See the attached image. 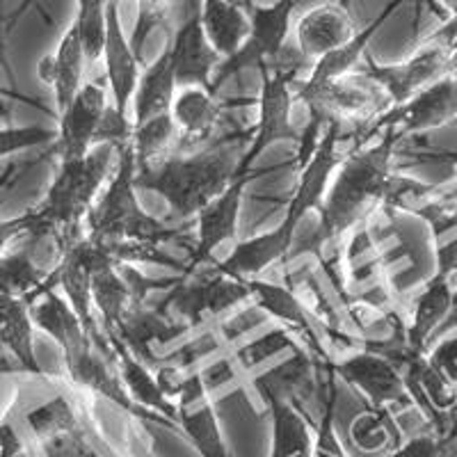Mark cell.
Segmentation results:
<instances>
[{
  "label": "cell",
  "mask_w": 457,
  "mask_h": 457,
  "mask_svg": "<svg viewBox=\"0 0 457 457\" xmlns=\"http://www.w3.org/2000/svg\"><path fill=\"white\" fill-rule=\"evenodd\" d=\"M293 10L295 0H275L272 5H254L250 12V35L231 57L222 60L213 76V92H218L228 79L245 69H261L275 62L291 42Z\"/></svg>",
  "instance_id": "cell-10"
},
{
  "label": "cell",
  "mask_w": 457,
  "mask_h": 457,
  "mask_svg": "<svg viewBox=\"0 0 457 457\" xmlns=\"http://www.w3.org/2000/svg\"><path fill=\"white\" fill-rule=\"evenodd\" d=\"M23 453H26L23 439L14 423H0V457H21Z\"/></svg>",
  "instance_id": "cell-40"
},
{
  "label": "cell",
  "mask_w": 457,
  "mask_h": 457,
  "mask_svg": "<svg viewBox=\"0 0 457 457\" xmlns=\"http://www.w3.org/2000/svg\"><path fill=\"white\" fill-rule=\"evenodd\" d=\"M114 161L117 146L99 142L89 149L87 156L60 162L46 197L28 213L32 234L55 236L62 247L76 238L80 222H85L104 186L112 177L110 171Z\"/></svg>",
  "instance_id": "cell-5"
},
{
  "label": "cell",
  "mask_w": 457,
  "mask_h": 457,
  "mask_svg": "<svg viewBox=\"0 0 457 457\" xmlns=\"http://www.w3.org/2000/svg\"><path fill=\"white\" fill-rule=\"evenodd\" d=\"M341 133V124H329L325 129L313 154L302 167L295 193L286 206L284 222L272 231H265V234L236 245L231 254L215 265L220 272L234 277V279H252V277H261L263 272L270 270L272 265L291 256L293 245L297 240V227L312 208H320L334 170L341 162L343 156L338 154Z\"/></svg>",
  "instance_id": "cell-3"
},
{
  "label": "cell",
  "mask_w": 457,
  "mask_h": 457,
  "mask_svg": "<svg viewBox=\"0 0 457 457\" xmlns=\"http://www.w3.org/2000/svg\"><path fill=\"white\" fill-rule=\"evenodd\" d=\"M451 121H457V69L414 94L405 104L386 110L370 126L369 136H379L382 129H395L403 137L419 136L426 130L442 129Z\"/></svg>",
  "instance_id": "cell-13"
},
{
  "label": "cell",
  "mask_w": 457,
  "mask_h": 457,
  "mask_svg": "<svg viewBox=\"0 0 457 457\" xmlns=\"http://www.w3.org/2000/svg\"><path fill=\"white\" fill-rule=\"evenodd\" d=\"M73 26L83 42L87 64H96L104 57L105 28H108V0H79Z\"/></svg>",
  "instance_id": "cell-35"
},
{
  "label": "cell",
  "mask_w": 457,
  "mask_h": 457,
  "mask_svg": "<svg viewBox=\"0 0 457 457\" xmlns=\"http://www.w3.org/2000/svg\"><path fill=\"white\" fill-rule=\"evenodd\" d=\"M455 309H457V295H455Z\"/></svg>",
  "instance_id": "cell-45"
},
{
  "label": "cell",
  "mask_w": 457,
  "mask_h": 457,
  "mask_svg": "<svg viewBox=\"0 0 457 457\" xmlns=\"http://www.w3.org/2000/svg\"><path fill=\"white\" fill-rule=\"evenodd\" d=\"M364 62L361 71L385 89L391 108L405 104L414 94L457 69V23L448 19L446 26L436 35H432L430 42L423 44L414 55L407 57L405 62L378 64L373 62L369 53H366Z\"/></svg>",
  "instance_id": "cell-8"
},
{
  "label": "cell",
  "mask_w": 457,
  "mask_h": 457,
  "mask_svg": "<svg viewBox=\"0 0 457 457\" xmlns=\"http://www.w3.org/2000/svg\"><path fill=\"white\" fill-rule=\"evenodd\" d=\"M444 5H446V10L451 12V19L457 23V0H442Z\"/></svg>",
  "instance_id": "cell-42"
},
{
  "label": "cell",
  "mask_w": 457,
  "mask_h": 457,
  "mask_svg": "<svg viewBox=\"0 0 457 457\" xmlns=\"http://www.w3.org/2000/svg\"><path fill=\"white\" fill-rule=\"evenodd\" d=\"M457 284L446 272L435 270V275L416 293L410 309L405 312V345L414 353H428L430 338L444 320L455 312Z\"/></svg>",
  "instance_id": "cell-17"
},
{
  "label": "cell",
  "mask_w": 457,
  "mask_h": 457,
  "mask_svg": "<svg viewBox=\"0 0 457 457\" xmlns=\"http://www.w3.org/2000/svg\"><path fill=\"white\" fill-rule=\"evenodd\" d=\"M250 286V295L256 307L265 316L275 318L291 334L304 338V348L320 361L322 366H329L337 357V345H334V334L316 313L312 312L304 297L297 295L293 288L275 281L252 277L245 279Z\"/></svg>",
  "instance_id": "cell-11"
},
{
  "label": "cell",
  "mask_w": 457,
  "mask_h": 457,
  "mask_svg": "<svg viewBox=\"0 0 457 457\" xmlns=\"http://www.w3.org/2000/svg\"><path fill=\"white\" fill-rule=\"evenodd\" d=\"M87 57H85L83 42L76 30V26H69L64 32L60 44H57L55 53L42 57L39 60V80L51 85L53 96H55V110L57 117L71 105V101L79 96V92L85 85V73H87Z\"/></svg>",
  "instance_id": "cell-23"
},
{
  "label": "cell",
  "mask_w": 457,
  "mask_h": 457,
  "mask_svg": "<svg viewBox=\"0 0 457 457\" xmlns=\"http://www.w3.org/2000/svg\"><path fill=\"white\" fill-rule=\"evenodd\" d=\"M426 357L432 369L457 389V337L444 338L435 348H428Z\"/></svg>",
  "instance_id": "cell-39"
},
{
  "label": "cell",
  "mask_w": 457,
  "mask_h": 457,
  "mask_svg": "<svg viewBox=\"0 0 457 457\" xmlns=\"http://www.w3.org/2000/svg\"><path fill=\"white\" fill-rule=\"evenodd\" d=\"M108 345L114 361H117V369H120L121 382H124L133 403L145 411H149L151 416H156L158 423L179 430L177 403L165 394V389H162L156 378V370L137 357H133L121 343H108Z\"/></svg>",
  "instance_id": "cell-25"
},
{
  "label": "cell",
  "mask_w": 457,
  "mask_h": 457,
  "mask_svg": "<svg viewBox=\"0 0 457 457\" xmlns=\"http://www.w3.org/2000/svg\"><path fill=\"white\" fill-rule=\"evenodd\" d=\"M199 7H202V0H187L181 26L170 32L167 51H170L171 64H174L179 87L197 85V87L213 92V76L222 57L208 42Z\"/></svg>",
  "instance_id": "cell-14"
},
{
  "label": "cell",
  "mask_w": 457,
  "mask_h": 457,
  "mask_svg": "<svg viewBox=\"0 0 457 457\" xmlns=\"http://www.w3.org/2000/svg\"><path fill=\"white\" fill-rule=\"evenodd\" d=\"M190 332L193 329L187 328L186 322L174 320L161 307H151L145 300H137L121 316L117 328L110 329L104 337L108 343H121L133 357L156 370L162 364V359L156 354V348L170 345V343Z\"/></svg>",
  "instance_id": "cell-15"
},
{
  "label": "cell",
  "mask_w": 457,
  "mask_h": 457,
  "mask_svg": "<svg viewBox=\"0 0 457 457\" xmlns=\"http://www.w3.org/2000/svg\"><path fill=\"white\" fill-rule=\"evenodd\" d=\"M7 373H26L21 366V361L10 353V350L0 343V375H7Z\"/></svg>",
  "instance_id": "cell-41"
},
{
  "label": "cell",
  "mask_w": 457,
  "mask_h": 457,
  "mask_svg": "<svg viewBox=\"0 0 457 457\" xmlns=\"http://www.w3.org/2000/svg\"><path fill=\"white\" fill-rule=\"evenodd\" d=\"M171 3H174V0H136L137 19L129 42L137 55H140L142 48H145L151 32L156 30V28L167 26V19H170V12H171Z\"/></svg>",
  "instance_id": "cell-36"
},
{
  "label": "cell",
  "mask_w": 457,
  "mask_h": 457,
  "mask_svg": "<svg viewBox=\"0 0 457 457\" xmlns=\"http://www.w3.org/2000/svg\"><path fill=\"white\" fill-rule=\"evenodd\" d=\"M30 300L0 291V343L21 361L26 375H44L35 354V322Z\"/></svg>",
  "instance_id": "cell-29"
},
{
  "label": "cell",
  "mask_w": 457,
  "mask_h": 457,
  "mask_svg": "<svg viewBox=\"0 0 457 457\" xmlns=\"http://www.w3.org/2000/svg\"><path fill=\"white\" fill-rule=\"evenodd\" d=\"M30 313L35 328L46 332L60 345L64 359H71L83 353L89 343L96 338L94 334L87 332V328L83 325L79 313L73 312L67 297L53 286H48L46 291L32 302Z\"/></svg>",
  "instance_id": "cell-26"
},
{
  "label": "cell",
  "mask_w": 457,
  "mask_h": 457,
  "mask_svg": "<svg viewBox=\"0 0 457 457\" xmlns=\"http://www.w3.org/2000/svg\"><path fill=\"white\" fill-rule=\"evenodd\" d=\"M354 35L357 30L345 3H322L309 7L293 26V44L312 64L334 48L348 44Z\"/></svg>",
  "instance_id": "cell-18"
},
{
  "label": "cell",
  "mask_w": 457,
  "mask_h": 457,
  "mask_svg": "<svg viewBox=\"0 0 457 457\" xmlns=\"http://www.w3.org/2000/svg\"><path fill=\"white\" fill-rule=\"evenodd\" d=\"M224 117V104L208 89L190 85L179 87L171 104V120L179 129V151H197L211 145V136L220 129Z\"/></svg>",
  "instance_id": "cell-22"
},
{
  "label": "cell",
  "mask_w": 457,
  "mask_h": 457,
  "mask_svg": "<svg viewBox=\"0 0 457 457\" xmlns=\"http://www.w3.org/2000/svg\"><path fill=\"white\" fill-rule=\"evenodd\" d=\"M202 26L222 60L234 55L250 35V12L238 0H202Z\"/></svg>",
  "instance_id": "cell-32"
},
{
  "label": "cell",
  "mask_w": 457,
  "mask_h": 457,
  "mask_svg": "<svg viewBox=\"0 0 457 457\" xmlns=\"http://www.w3.org/2000/svg\"><path fill=\"white\" fill-rule=\"evenodd\" d=\"M400 140L403 136L395 129H382L378 142L357 146L341 158L338 174L328 186L318 208L320 224L309 238L312 245L304 250L320 252L325 247H337L378 211H385L398 179L394 161Z\"/></svg>",
  "instance_id": "cell-1"
},
{
  "label": "cell",
  "mask_w": 457,
  "mask_h": 457,
  "mask_svg": "<svg viewBox=\"0 0 457 457\" xmlns=\"http://www.w3.org/2000/svg\"><path fill=\"white\" fill-rule=\"evenodd\" d=\"M105 79H108L110 94H112V108L121 120H129V105L136 94L140 80V55L133 51L129 37L120 21V5L108 0V28H105L104 46Z\"/></svg>",
  "instance_id": "cell-20"
},
{
  "label": "cell",
  "mask_w": 457,
  "mask_h": 457,
  "mask_svg": "<svg viewBox=\"0 0 457 457\" xmlns=\"http://www.w3.org/2000/svg\"><path fill=\"white\" fill-rule=\"evenodd\" d=\"M325 369L328 366H322L304 345H295L293 357L284 359L275 369L254 375L250 382L261 395H277L307 411V405L318 394L320 373H325Z\"/></svg>",
  "instance_id": "cell-21"
},
{
  "label": "cell",
  "mask_w": 457,
  "mask_h": 457,
  "mask_svg": "<svg viewBox=\"0 0 457 457\" xmlns=\"http://www.w3.org/2000/svg\"><path fill=\"white\" fill-rule=\"evenodd\" d=\"M108 105V94L101 85H83L71 105L57 117L60 129H57L55 149L60 154V161L87 156L89 149L96 145Z\"/></svg>",
  "instance_id": "cell-16"
},
{
  "label": "cell",
  "mask_w": 457,
  "mask_h": 457,
  "mask_svg": "<svg viewBox=\"0 0 457 457\" xmlns=\"http://www.w3.org/2000/svg\"><path fill=\"white\" fill-rule=\"evenodd\" d=\"M247 181L250 179H234V183L224 193H220L213 202L206 204L199 211L197 218H195V222H197V238H195L193 256H190L183 270L202 268L218 247L236 238L240 206H243V195Z\"/></svg>",
  "instance_id": "cell-19"
},
{
  "label": "cell",
  "mask_w": 457,
  "mask_h": 457,
  "mask_svg": "<svg viewBox=\"0 0 457 457\" xmlns=\"http://www.w3.org/2000/svg\"><path fill=\"white\" fill-rule=\"evenodd\" d=\"M179 129L170 114H162L145 124H133L130 146L136 154V170H149L179 151Z\"/></svg>",
  "instance_id": "cell-33"
},
{
  "label": "cell",
  "mask_w": 457,
  "mask_h": 457,
  "mask_svg": "<svg viewBox=\"0 0 457 457\" xmlns=\"http://www.w3.org/2000/svg\"><path fill=\"white\" fill-rule=\"evenodd\" d=\"M243 137L231 136L197 151H177L149 170H136V186L154 190L170 204L179 220H195L206 204L224 193L236 179Z\"/></svg>",
  "instance_id": "cell-4"
},
{
  "label": "cell",
  "mask_w": 457,
  "mask_h": 457,
  "mask_svg": "<svg viewBox=\"0 0 457 457\" xmlns=\"http://www.w3.org/2000/svg\"><path fill=\"white\" fill-rule=\"evenodd\" d=\"M312 69V62L307 57L297 51L293 42L284 48L275 62L263 64L261 71V92L256 105H259V121L252 133L250 146H245L243 156H240L236 179H250L252 167L259 161L268 146H272L279 140L300 142V133L293 126V104H295V94H293V83H297L300 73L304 69Z\"/></svg>",
  "instance_id": "cell-6"
},
{
  "label": "cell",
  "mask_w": 457,
  "mask_h": 457,
  "mask_svg": "<svg viewBox=\"0 0 457 457\" xmlns=\"http://www.w3.org/2000/svg\"><path fill=\"white\" fill-rule=\"evenodd\" d=\"M112 3H117V5H120V3H121V0H112Z\"/></svg>",
  "instance_id": "cell-44"
},
{
  "label": "cell",
  "mask_w": 457,
  "mask_h": 457,
  "mask_svg": "<svg viewBox=\"0 0 457 457\" xmlns=\"http://www.w3.org/2000/svg\"><path fill=\"white\" fill-rule=\"evenodd\" d=\"M329 369L345 385L353 386L369 403L370 410L391 411V407H414L398 364L364 341L354 345V353L334 357Z\"/></svg>",
  "instance_id": "cell-12"
},
{
  "label": "cell",
  "mask_w": 457,
  "mask_h": 457,
  "mask_svg": "<svg viewBox=\"0 0 457 457\" xmlns=\"http://www.w3.org/2000/svg\"><path fill=\"white\" fill-rule=\"evenodd\" d=\"M448 439L439 436L436 432H426L407 439L405 444L391 448L385 457H442Z\"/></svg>",
  "instance_id": "cell-38"
},
{
  "label": "cell",
  "mask_w": 457,
  "mask_h": 457,
  "mask_svg": "<svg viewBox=\"0 0 457 457\" xmlns=\"http://www.w3.org/2000/svg\"><path fill=\"white\" fill-rule=\"evenodd\" d=\"M26 238V245H16L12 250L5 247L0 254V291L35 302L48 288V281H51L57 263H46L37 254V247L48 236L28 231Z\"/></svg>",
  "instance_id": "cell-24"
},
{
  "label": "cell",
  "mask_w": 457,
  "mask_h": 457,
  "mask_svg": "<svg viewBox=\"0 0 457 457\" xmlns=\"http://www.w3.org/2000/svg\"><path fill=\"white\" fill-rule=\"evenodd\" d=\"M177 76H174V64H171L170 51L161 53L156 62L142 71L137 80L136 94H133V124H145L149 120H156L162 114L171 112V104L177 96Z\"/></svg>",
  "instance_id": "cell-30"
},
{
  "label": "cell",
  "mask_w": 457,
  "mask_h": 457,
  "mask_svg": "<svg viewBox=\"0 0 457 457\" xmlns=\"http://www.w3.org/2000/svg\"><path fill=\"white\" fill-rule=\"evenodd\" d=\"M416 218L430 227L432 240H442L457 231V181L446 186H435L430 197L414 208Z\"/></svg>",
  "instance_id": "cell-34"
},
{
  "label": "cell",
  "mask_w": 457,
  "mask_h": 457,
  "mask_svg": "<svg viewBox=\"0 0 457 457\" xmlns=\"http://www.w3.org/2000/svg\"><path fill=\"white\" fill-rule=\"evenodd\" d=\"M26 423L30 435L42 446H51V444H73V446L83 448L87 455L94 451L83 419H80L76 407L62 394H57L53 400L28 411Z\"/></svg>",
  "instance_id": "cell-28"
},
{
  "label": "cell",
  "mask_w": 457,
  "mask_h": 457,
  "mask_svg": "<svg viewBox=\"0 0 457 457\" xmlns=\"http://www.w3.org/2000/svg\"><path fill=\"white\" fill-rule=\"evenodd\" d=\"M295 101L309 108L313 124H357L361 140H369V130L391 108L389 96L364 71H353L341 79L320 85L297 83Z\"/></svg>",
  "instance_id": "cell-7"
},
{
  "label": "cell",
  "mask_w": 457,
  "mask_h": 457,
  "mask_svg": "<svg viewBox=\"0 0 457 457\" xmlns=\"http://www.w3.org/2000/svg\"><path fill=\"white\" fill-rule=\"evenodd\" d=\"M403 3H405V0H391L389 5L379 12L378 19H375L373 23H369L364 30H359L348 44H343L341 48H334L332 53H328V55H322L320 60H316V62L312 64V69H309L307 79L302 80V83L320 85V83H328V80L341 79V76L353 73L354 69H357V64L364 62L366 51H369V44L375 37V32L389 21V16L394 14Z\"/></svg>",
  "instance_id": "cell-31"
},
{
  "label": "cell",
  "mask_w": 457,
  "mask_h": 457,
  "mask_svg": "<svg viewBox=\"0 0 457 457\" xmlns=\"http://www.w3.org/2000/svg\"><path fill=\"white\" fill-rule=\"evenodd\" d=\"M245 300H252L247 281L224 275L213 265V270H183L181 279L171 286L170 295L158 307L174 320L197 329L211 320H218Z\"/></svg>",
  "instance_id": "cell-9"
},
{
  "label": "cell",
  "mask_w": 457,
  "mask_h": 457,
  "mask_svg": "<svg viewBox=\"0 0 457 457\" xmlns=\"http://www.w3.org/2000/svg\"><path fill=\"white\" fill-rule=\"evenodd\" d=\"M136 190V154L129 142L117 146L112 177L85 218V236L108 245L121 265L158 263L177 268V261L162 254L161 245L177 240L183 228L145 213Z\"/></svg>",
  "instance_id": "cell-2"
},
{
  "label": "cell",
  "mask_w": 457,
  "mask_h": 457,
  "mask_svg": "<svg viewBox=\"0 0 457 457\" xmlns=\"http://www.w3.org/2000/svg\"><path fill=\"white\" fill-rule=\"evenodd\" d=\"M272 419L270 457H313L316 451V421L309 411L288 400L263 394Z\"/></svg>",
  "instance_id": "cell-27"
},
{
  "label": "cell",
  "mask_w": 457,
  "mask_h": 457,
  "mask_svg": "<svg viewBox=\"0 0 457 457\" xmlns=\"http://www.w3.org/2000/svg\"><path fill=\"white\" fill-rule=\"evenodd\" d=\"M238 3H240V5H243L245 10H247V12H252V10H254V5H256L254 0H238Z\"/></svg>",
  "instance_id": "cell-43"
},
{
  "label": "cell",
  "mask_w": 457,
  "mask_h": 457,
  "mask_svg": "<svg viewBox=\"0 0 457 457\" xmlns=\"http://www.w3.org/2000/svg\"><path fill=\"white\" fill-rule=\"evenodd\" d=\"M55 137L57 130L46 129V126H7V129H0V158L14 156L46 142H55Z\"/></svg>",
  "instance_id": "cell-37"
}]
</instances>
